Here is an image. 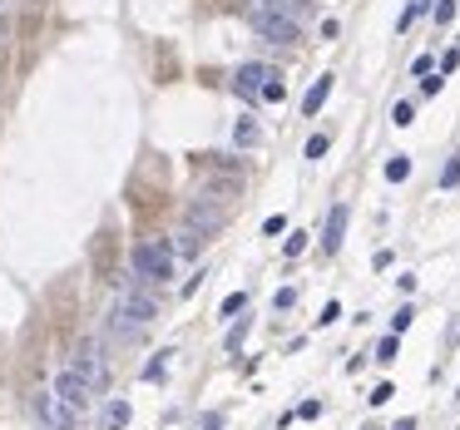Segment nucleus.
Segmentation results:
<instances>
[{"label":"nucleus","instance_id":"1","mask_svg":"<svg viewBox=\"0 0 460 430\" xmlns=\"http://www.w3.org/2000/svg\"><path fill=\"white\" fill-rule=\"evenodd\" d=\"M144 282L139 277H129L124 287H119L114 297V312H109V331H114L119 341H134V336H144V326L159 317V302L149 297V292H139Z\"/></svg>","mask_w":460,"mask_h":430},{"label":"nucleus","instance_id":"2","mask_svg":"<svg viewBox=\"0 0 460 430\" xmlns=\"http://www.w3.org/2000/svg\"><path fill=\"white\" fill-rule=\"evenodd\" d=\"M173 242H164V237H149V242H139L134 247V277L139 282H154V287H164L169 277H173Z\"/></svg>","mask_w":460,"mask_h":430},{"label":"nucleus","instance_id":"3","mask_svg":"<svg viewBox=\"0 0 460 430\" xmlns=\"http://www.w3.org/2000/svg\"><path fill=\"white\" fill-rule=\"evenodd\" d=\"M247 25H252L262 40H272V45H297V40H302V25L287 20V15H277V10H267V5H252Z\"/></svg>","mask_w":460,"mask_h":430},{"label":"nucleus","instance_id":"4","mask_svg":"<svg viewBox=\"0 0 460 430\" xmlns=\"http://www.w3.org/2000/svg\"><path fill=\"white\" fill-rule=\"evenodd\" d=\"M35 416H40L45 430H75V421H80V411H75L60 391H40V396H35Z\"/></svg>","mask_w":460,"mask_h":430},{"label":"nucleus","instance_id":"5","mask_svg":"<svg viewBox=\"0 0 460 430\" xmlns=\"http://www.w3.org/2000/svg\"><path fill=\"white\" fill-rule=\"evenodd\" d=\"M277 70H267V65H237V75H232V90L247 100V104H257L262 100V85L272 80Z\"/></svg>","mask_w":460,"mask_h":430},{"label":"nucleus","instance_id":"6","mask_svg":"<svg viewBox=\"0 0 460 430\" xmlns=\"http://www.w3.org/2000/svg\"><path fill=\"white\" fill-rule=\"evenodd\" d=\"M70 371H80V376L100 391V386H105V356H100V346H95V341H80V351H75V366H70Z\"/></svg>","mask_w":460,"mask_h":430},{"label":"nucleus","instance_id":"7","mask_svg":"<svg viewBox=\"0 0 460 430\" xmlns=\"http://www.w3.org/2000/svg\"><path fill=\"white\" fill-rule=\"evenodd\" d=\"M55 391L75 406V411H90V401H95V386L80 376V371H60V381H55Z\"/></svg>","mask_w":460,"mask_h":430},{"label":"nucleus","instance_id":"8","mask_svg":"<svg viewBox=\"0 0 460 430\" xmlns=\"http://www.w3.org/2000/svg\"><path fill=\"white\" fill-rule=\"evenodd\" d=\"M223 222H228V213H223L218 203H208V198H198V203H188V227H198L203 237H208V232H218Z\"/></svg>","mask_w":460,"mask_h":430},{"label":"nucleus","instance_id":"9","mask_svg":"<svg viewBox=\"0 0 460 430\" xmlns=\"http://www.w3.org/2000/svg\"><path fill=\"white\" fill-rule=\"evenodd\" d=\"M346 237V203H332V213L322 222V252H337Z\"/></svg>","mask_w":460,"mask_h":430},{"label":"nucleus","instance_id":"10","mask_svg":"<svg viewBox=\"0 0 460 430\" xmlns=\"http://www.w3.org/2000/svg\"><path fill=\"white\" fill-rule=\"evenodd\" d=\"M327 95H332V75H317V80H312V90L302 95V114H307V119H317L322 104H327Z\"/></svg>","mask_w":460,"mask_h":430},{"label":"nucleus","instance_id":"11","mask_svg":"<svg viewBox=\"0 0 460 430\" xmlns=\"http://www.w3.org/2000/svg\"><path fill=\"white\" fill-rule=\"evenodd\" d=\"M257 5H267V10H277V15H287V20H297V25L312 20V0H257Z\"/></svg>","mask_w":460,"mask_h":430},{"label":"nucleus","instance_id":"12","mask_svg":"<svg viewBox=\"0 0 460 430\" xmlns=\"http://www.w3.org/2000/svg\"><path fill=\"white\" fill-rule=\"evenodd\" d=\"M129 416H134V406H129V401H109V406H105L100 430H124V426H129Z\"/></svg>","mask_w":460,"mask_h":430},{"label":"nucleus","instance_id":"13","mask_svg":"<svg viewBox=\"0 0 460 430\" xmlns=\"http://www.w3.org/2000/svg\"><path fill=\"white\" fill-rule=\"evenodd\" d=\"M257 139H262V129H257L252 119H237V124H232V144H237V149H252Z\"/></svg>","mask_w":460,"mask_h":430},{"label":"nucleus","instance_id":"14","mask_svg":"<svg viewBox=\"0 0 460 430\" xmlns=\"http://www.w3.org/2000/svg\"><path fill=\"white\" fill-rule=\"evenodd\" d=\"M198 242H203V232H198V227L173 232V252H178V257H193V252H198Z\"/></svg>","mask_w":460,"mask_h":430},{"label":"nucleus","instance_id":"15","mask_svg":"<svg viewBox=\"0 0 460 430\" xmlns=\"http://www.w3.org/2000/svg\"><path fill=\"white\" fill-rule=\"evenodd\" d=\"M386 178H391V183H406V178H411V158H406V154H396V158L386 163Z\"/></svg>","mask_w":460,"mask_h":430},{"label":"nucleus","instance_id":"16","mask_svg":"<svg viewBox=\"0 0 460 430\" xmlns=\"http://www.w3.org/2000/svg\"><path fill=\"white\" fill-rule=\"evenodd\" d=\"M396 351H401V336H396V331H391L386 341H376V361H381V366H391V361H396Z\"/></svg>","mask_w":460,"mask_h":430},{"label":"nucleus","instance_id":"17","mask_svg":"<svg viewBox=\"0 0 460 430\" xmlns=\"http://www.w3.org/2000/svg\"><path fill=\"white\" fill-rule=\"evenodd\" d=\"M391 124H396V129H406V124H416V104H411V100H401V104H391Z\"/></svg>","mask_w":460,"mask_h":430},{"label":"nucleus","instance_id":"18","mask_svg":"<svg viewBox=\"0 0 460 430\" xmlns=\"http://www.w3.org/2000/svg\"><path fill=\"white\" fill-rule=\"evenodd\" d=\"M262 100H267V104H282V100H287V85H282V75H272V80L262 85Z\"/></svg>","mask_w":460,"mask_h":430},{"label":"nucleus","instance_id":"19","mask_svg":"<svg viewBox=\"0 0 460 430\" xmlns=\"http://www.w3.org/2000/svg\"><path fill=\"white\" fill-rule=\"evenodd\" d=\"M247 317H237V322H232V331H228V351H242V341H247Z\"/></svg>","mask_w":460,"mask_h":430},{"label":"nucleus","instance_id":"20","mask_svg":"<svg viewBox=\"0 0 460 430\" xmlns=\"http://www.w3.org/2000/svg\"><path fill=\"white\" fill-rule=\"evenodd\" d=\"M416 322V307H411V302H406V307H401V312H396V317H391V331H396V336H401V331H406V326Z\"/></svg>","mask_w":460,"mask_h":430},{"label":"nucleus","instance_id":"21","mask_svg":"<svg viewBox=\"0 0 460 430\" xmlns=\"http://www.w3.org/2000/svg\"><path fill=\"white\" fill-rule=\"evenodd\" d=\"M242 307H247V292H228V297H223V317H237Z\"/></svg>","mask_w":460,"mask_h":430},{"label":"nucleus","instance_id":"22","mask_svg":"<svg viewBox=\"0 0 460 430\" xmlns=\"http://www.w3.org/2000/svg\"><path fill=\"white\" fill-rule=\"evenodd\" d=\"M327 149H332V139H327V134H312V139H307V158H322Z\"/></svg>","mask_w":460,"mask_h":430},{"label":"nucleus","instance_id":"23","mask_svg":"<svg viewBox=\"0 0 460 430\" xmlns=\"http://www.w3.org/2000/svg\"><path fill=\"white\" fill-rule=\"evenodd\" d=\"M164 356H169V351H159V361H149V366H144V381H164V371H169V361H164Z\"/></svg>","mask_w":460,"mask_h":430},{"label":"nucleus","instance_id":"24","mask_svg":"<svg viewBox=\"0 0 460 430\" xmlns=\"http://www.w3.org/2000/svg\"><path fill=\"white\" fill-rule=\"evenodd\" d=\"M460 183V158H451L446 168H441V188H456Z\"/></svg>","mask_w":460,"mask_h":430},{"label":"nucleus","instance_id":"25","mask_svg":"<svg viewBox=\"0 0 460 430\" xmlns=\"http://www.w3.org/2000/svg\"><path fill=\"white\" fill-rule=\"evenodd\" d=\"M391 396H396V386H391V381H381V386H376V391H371V396H366V401H371V406H386V401H391Z\"/></svg>","mask_w":460,"mask_h":430},{"label":"nucleus","instance_id":"26","mask_svg":"<svg viewBox=\"0 0 460 430\" xmlns=\"http://www.w3.org/2000/svg\"><path fill=\"white\" fill-rule=\"evenodd\" d=\"M426 5H431V0H411V5H406V15H401V20H396V30H406V25H411V20H416V15H421V10H426Z\"/></svg>","mask_w":460,"mask_h":430},{"label":"nucleus","instance_id":"27","mask_svg":"<svg viewBox=\"0 0 460 430\" xmlns=\"http://www.w3.org/2000/svg\"><path fill=\"white\" fill-rule=\"evenodd\" d=\"M451 20H456V0H441L436 5V25H451Z\"/></svg>","mask_w":460,"mask_h":430},{"label":"nucleus","instance_id":"28","mask_svg":"<svg viewBox=\"0 0 460 430\" xmlns=\"http://www.w3.org/2000/svg\"><path fill=\"white\" fill-rule=\"evenodd\" d=\"M262 232H267V237H277V232H287V217H282V213H272V217H267V222H262Z\"/></svg>","mask_w":460,"mask_h":430},{"label":"nucleus","instance_id":"29","mask_svg":"<svg viewBox=\"0 0 460 430\" xmlns=\"http://www.w3.org/2000/svg\"><path fill=\"white\" fill-rule=\"evenodd\" d=\"M337 317H342V302H327V307H322V317H317V326H332Z\"/></svg>","mask_w":460,"mask_h":430},{"label":"nucleus","instance_id":"30","mask_svg":"<svg viewBox=\"0 0 460 430\" xmlns=\"http://www.w3.org/2000/svg\"><path fill=\"white\" fill-rule=\"evenodd\" d=\"M441 85H446V75H436V80L426 75V80H421V95H426V100H431V95H441Z\"/></svg>","mask_w":460,"mask_h":430},{"label":"nucleus","instance_id":"31","mask_svg":"<svg viewBox=\"0 0 460 430\" xmlns=\"http://www.w3.org/2000/svg\"><path fill=\"white\" fill-rule=\"evenodd\" d=\"M302 247H307V232H292V237H287V247H282V252H287V257H297V252H302Z\"/></svg>","mask_w":460,"mask_h":430},{"label":"nucleus","instance_id":"32","mask_svg":"<svg viewBox=\"0 0 460 430\" xmlns=\"http://www.w3.org/2000/svg\"><path fill=\"white\" fill-rule=\"evenodd\" d=\"M292 302H297V292H292V287H282V292H277V297H272V307H277V312H287V307H292Z\"/></svg>","mask_w":460,"mask_h":430},{"label":"nucleus","instance_id":"33","mask_svg":"<svg viewBox=\"0 0 460 430\" xmlns=\"http://www.w3.org/2000/svg\"><path fill=\"white\" fill-rule=\"evenodd\" d=\"M297 416H302V421H317V416H322V401H302Z\"/></svg>","mask_w":460,"mask_h":430},{"label":"nucleus","instance_id":"34","mask_svg":"<svg viewBox=\"0 0 460 430\" xmlns=\"http://www.w3.org/2000/svg\"><path fill=\"white\" fill-rule=\"evenodd\" d=\"M456 65H460V50H446V55H441V75H451Z\"/></svg>","mask_w":460,"mask_h":430},{"label":"nucleus","instance_id":"35","mask_svg":"<svg viewBox=\"0 0 460 430\" xmlns=\"http://www.w3.org/2000/svg\"><path fill=\"white\" fill-rule=\"evenodd\" d=\"M198 430H223V416H218V411H208V416L198 421Z\"/></svg>","mask_w":460,"mask_h":430},{"label":"nucleus","instance_id":"36","mask_svg":"<svg viewBox=\"0 0 460 430\" xmlns=\"http://www.w3.org/2000/svg\"><path fill=\"white\" fill-rule=\"evenodd\" d=\"M391 430H416V416H401V421H396Z\"/></svg>","mask_w":460,"mask_h":430},{"label":"nucleus","instance_id":"37","mask_svg":"<svg viewBox=\"0 0 460 430\" xmlns=\"http://www.w3.org/2000/svg\"><path fill=\"white\" fill-rule=\"evenodd\" d=\"M456 401H460V391H456Z\"/></svg>","mask_w":460,"mask_h":430}]
</instances>
